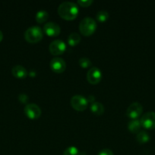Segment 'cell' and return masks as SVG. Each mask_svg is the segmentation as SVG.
I'll use <instances>...</instances> for the list:
<instances>
[{
	"mask_svg": "<svg viewBox=\"0 0 155 155\" xmlns=\"http://www.w3.org/2000/svg\"><path fill=\"white\" fill-rule=\"evenodd\" d=\"M97 28V23L94 18L86 17L81 21L79 24V30L85 36L92 34Z\"/></svg>",
	"mask_w": 155,
	"mask_h": 155,
	"instance_id": "obj_2",
	"label": "cell"
},
{
	"mask_svg": "<svg viewBox=\"0 0 155 155\" xmlns=\"http://www.w3.org/2000/svg\"><path fill=\"white\" fill-rule=\"evenodd\" d=\"M24 111L26 116L32 120L39 118L40 117L41 113H42L40 107L34 103H29V104H26Z\"/></svg>",
	"mask_w": 155,
	"mask_h": 155,
	"instance_id": "obj_5",
	"label": "cell"
},
{
	"mask_svg": "<svg viewBox=\"0 0 155 155\" xmlns=\"http://www.w3.org/2000/svg\"><path fill=\"white\" fill-rule=\"evenodd\" d=\"M78 6L73 2H63L58 7L59 16L65 20H74L78 15Z\"/></svg>",
	"mask_w": 155,
	"mask_h": 155,
	"instance_id": "obj_1",
	"label": "cell"
},
{
	"mask_svg": "<svg viewBox=\"0 0 155 155\" xmlns=\"http://www.w3.org/2000/svg\"><path fill=\"white\" fill-rule=\"evenodd\" d=\"M62 155H80V151L76 147L70 146L63 151Z\"/></svg>",
	"mask_w": 155,
	"mask_h": 155,
	"instance_id": "obj_19",
	"label": "cell"
},
{
	"mask_svg": "<svg viewBox=\"0 0 155 155\" xmlns=\"http://www.w3.org/2000/svg\"><path fill=\"white\" fill-rule=\"evenodd\" d=\"M137 141L139 142L140 144H144L147 143L150 140V136L148 133L145 131H140L137 134Z\"/></svg>",
	"mask_w": 155,
	"mask_h": 155,
	"instance_id": "obj_17",
	"label": "cell"
},
{
	"mask_svg": "<svg viewBox=\"0 0 155 155\" xmlns=\"http://www.w3.org/2000/svg\"><path fill=\"white\" fill-rule=\"evenodd\" d=\"M50 68L53 72L60 74L63 72L66 68V63L62 58H53L50 61Z\"/></svg>",
	"mask_w": 155,
	"mask_h": 155,
	"instance_id": "obj_10",
	"label": "cell"
},
{
	"mask_svg": "<svg viewBox=\"0 0 155 155\" xmlns=\"http://www.w3.org/2000/svg\"><path fill=\"white\" fill-rule=\"evenodd\" d=\"M12 74L18 79H24L27 76V71L25 68L21 65H15L12 68Z\"/></svg>",
	"mask_w": 155,
	"mask_h": 155,
	"instance_id": "obj_12",
	"label": "cell"
},
{
	"mask_svg": "<svg viewBox=\"0 0 155 155\" xmlns=\"http://www.w3.org/2000/svg\"><path fill=\"white\" fill-rule=\"evenodd\" d=\"M78 64L82 68H88L92 65V62L88 58H81L78 61Z\"/></svg>",
	"mask_w": 155,
	"mask_h": 155,
	"instance_id": "obj_20",
	"label": "cell"
},
{
	"mask_svg": "<svg viewBox=\"0 0 155 155\" xmlns=\"http://www.w3.org/2000/svg\"><path fill=\"white\" fill-rule=\"evenodd\" d=\"M87 99H88V102L91 103V104L94 102V97L93 96V95H89V96H88V98H87Z\"/></svg>",
	"mask_w": 155,
	"mask_h": 155,
	"instance_id": "obj_24",
	"label": "cell"
},
{
	"mask_svg": "<svg viewBox=\"0 0 155 155\" xmlns=\"http://www.w3.org/2000/svg\"><path fill=\"white\" fill-rule=\"evenodd\" d=\"M43 31L49 36H56L60 33L61 28L56 23L47 22L43 26Z\"/></svg>",
	"mask_w": 155,
	"mask_h": 155,
	"instance_id": "obj_11",
	"label": "cell"
},
{
	"mask_svg": "<svg viewBox=\"0 0 155 155\" xmlns=\"http://www.w3.org/2000/svg\"><path fill=\"white\" fill-rule=\"evenodd\" d=\"M87 79L91 84H97L102 79V72L97 67H92L87 74Z\"/></svg>",
	"mask_w": 155,
	"mask_h": 155,
	"instance_id": "obj_9",
	"label": "cell"
},
{
	"mask_svg": "<svg viewBox=\"0 0 155 155\" xmlns=\"http://www.w3.org/2000/svg\"><path fill=\"white\" fill-rule=\"evenodd\" d=\"M143 112V107L139 102H133L128 107L126 115L132 120L138 119Z\"/></svg>",
	"mask_w": 155,
	"mask_h": 155,
	"instance_id": "obj_7",
	"label": "cell"
},
{
	"mask_svg": "<svg viewBox=\"0 0 155 155\" xmlns=\"http://www.w3.org/2000/svg\"><path fill=\"white\" fill-rule=\"evenodd\" d=\"M49 18V13L46 10H40L36 12V15H35V19H36V22L43 23L46 21Z\"/></svg>",
	"mask_w": 155,
	"mask_h": 155,
	"instance_id": "obj_16",
	"label": "cell"
},
{
	"mask_svg": "<svg viewBox=\"0 0 155 155\" xmlns=\"http://www.w3.org/2000/svg\"><path fill=\"white\" fill-rule=\"evenodd\" d=\"M140 121L141 127L144 128L147 130H153L155 129V112H147L141 117Z\"/></svg>",
	"mask_w": 155,
	"mask_h": 155,
	"instance_id": "obj_6",
	"label": "cell"
},
{
	"mask_svg": "<svg viewBox=\"0 0 155 155\" xmlns=\"http://www.w3.org/2000/svg\"><path fill=\"white\" fill-rule=\"evenodd\" d=\"M141 127V124L140 120L138 119H134L129 121V124H128V128L130 130L132 133H139V130Z\"/></svg>",
	"mask_w": 155,
	"mask_h": 155,
	"instance_id": "obj_13",
	"label": "cell"
},
{
	"mask_svg": "<svg viewBox=\"0 0 155 155\" xmlns=\"http://www.w3.org/2000/svg\"><path fill=\"white\" fill-rule=\"evenodd\" d=\"M49 49L50 53L53 55H59L65 51L66 44L62 39H56L50 44Z\"/></svg>",
	"mask_w": 155,
	"mask_h": 155,
	"instance_id": "obj_8",
	"label": "cell"
},
{
	"mask_svg": "<svg viewBox=\"0 0 155 155\" xmlns=\"http://www.w3.org/2000/svg\"><path fill=\"white\" fill-rule=\"evenodd\" d=\"M18 100L21 103H26L28 101V96L25 94H21V95H18Z\"/></svg>",
	"mask_w": 155,
	"mask_h": 155,
	"instance_id": "obj_23",
	"label": "cell"
},
{
	"mask_svg": "<svg viewBox=\"0 0 155 155\" xmlns=\"http://www.w3.org/2000/svg\"><path fill=\"white\" fill-rule=\"evenodd\" d=\"M71 105L74 110L82 111L87 108L88 105V99L84 96L81 95H75L71 97Z\"/></svg>",
	"mask_w": 155,
	"mask_h": 155,
	"instance_id": "obj_4",
	"label": "cell"
},
{
	"mask_svg": "<svg viewBox=\"0 0 155 155\" xmlns=\"http://www.w3.org/2000/svg\"><path fill=\"white\" fill-rule=\"evenodd\" d=\"M91 110L93 114L96 115H102L104 112V107L101 103L98 101H94V103L91 104Z\"/></svg>",
	"mask_w": 155,
	"mask_h": 155,
	"instance_id": "obj_14",
	"label": "cell"
},
{
	"mask_svg": "<svg viewBox=\"0 0 155 155\" xmlns=\"http://www.w3.org/2000/svg\"><path fill=\"white\" fill-rule=\"evenodd\" d=\"M43 36L42 29L38 26H32L27 28L24 33V38L30 43H36L40 41Z\"/></svg>",
	"mask_w": 155,
	"mask_h": 155,
	"instance_id": "obj_3",
	"label": "cell"
},
{
	"mask_svg": "<svg viewBox=\"0 0 155 155\" xmlns=\"http://www.w3.org/2000/svg\"><path fill=\"white\" fill-rule=\"evenodd\" d=\"M97 155H114V154H113V152H112L110 149L105 148V149L101 150V151L97 154Z\"/></svg>",
	"mask_w": 155,
	"mask_h": 155,
	"instance_id": "obj_22",
	"label": "cell"
},
{
	"mask_svg": "<svg viewBox=\"0 0 155 155\" xmlns=\"http://www.w3.org/2000/svg\"><path fill=\"white\" fill-rule=\"evenodd\" d=\"M2 39H3V33H2V32L0 30V42L2 40Z\"/></svg>",
	"mask_w": 155,
	"mask_h": 155,
	"instance_id": "obj_25",
	"label": "cell"
},
{
	"mask_svg": "<svg viewBox=\"0 0 155 155\" xmlns=\"http://www.w3.org/2000/svg\"><path fill=\"white\" fill-rule=\"evenodd\" d=\"M81 41V36L76 32H73V33H70L69 36H68V45L71 46H74V45H78Z\"/></svg>",
	"mask_w": 155,
	"mask_h": 155,
	"instance_id": "obj_15",
	"label": "cell"
},
{
	"mask_svg": "<svg viewBox=\"0 0 155 155\" xmlns=\"http://www.w3.org/2000/svg\"><path fill=\"white\" fill-rule=\"evenodd\" d=\"M96 18L100 22H104L109 18V13H108L107 11L105 10L99 11L96 15Z\"/></svg>",
	"mask_w": 155,
	"mask_h": 155,
	"instance_id": "obj_18",
	"label": "cell"
},
{
	"mask_svg": "<svg viewBox=\"0 0 155 155\" xmlns=\"http://www.w3.org/2000/svg\"><path fill=\"white\" fill-rule=\"evenodd\" d=\"M78 3L83 7H88L93 3V0H78Z\"/></svg>",
	"mask_w": 155,
	"mask_h": 155,
	"instance_id": "obj_21",
	"label": "cell"
}]
</instances>
